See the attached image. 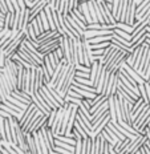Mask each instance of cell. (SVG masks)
I'll list each match as a JSON object with an SVG mask.
<instances>
[{"instance_id":"ac0fdd59","label":"cell","mask_w":150,"mask_h":154,"mask_svg":"<svg viewBox=\"0 0 150 154\" xmlns=\"http://www.w3.org/2000/svg\"><path fill=\"white\" fill-rule=\"evenodd\" d=\"M47 56L49 57V60H51V64H52V65H53V68H56V66L59 65L60 63H61V60H60V57L57 56V53H56V49L53 51V52L48 53Z\"/></svg>"},{"instance_id":"484cf974","label":"cell","mask_w":150,"mask_h":154,"mask_svg":"<svg viewBox=\"0 0 150 154\" xmlns=\"http://www.w3.org/2000/svg\"><path fill=\"white\" fill-rule=\"evenodd\" d=\"M76 76H77V77H85V79H89V76H90V72H84V70H76Z\"/></svg>"},{"instance_id":"44dd1931","label":"cell","mask_w":150,"mask_h":154,"mask_svg":"<svg viewBox=\"0 0 150 154\" xmlns=\"http://www.w3.org/2000/svg\"><path fill=\"white\" fill-rule=\"evenodd\" d=\"M82 140L84 138H76V143H75L76 154H82Z\"/></svg>"},{"instance_id":"f1b7e54d","label":"cell","mask_w":150,"mask_h":154,"mask_svg":"<svg viewBox=\"0 0 150 154\" xmlns=\"http://www.w3.org/2000/svg\"><path fill=\"white\" fill-rule=\"evenodd\" d=\"M31 2H32V0H25V4H27V7L31 4Z\"/></svg>"},{"instance_id":"d6986e66","label":"cell","mask_w":150,"mask_h":154,"mask_svg":"<svg viewBox=\"0 0 150 154\" xmlns=\"http://www.w3.org/2000/svg\"><path fill=\"white\" fill-rule=\"evenodd\" d=\"M116 27L120 28V29H122V31H125V32H127V33H132L133 29H134V27H133V25H130L127 23H122V21H117Z\"/></svg>"},{"instance_id":"7c38bea8","label":"cell","mask_w":150,"mask_h":154,"mask_svg":"<svg viewBox=\"0 0 150 154\" xmlns=\"http://www.w3.org/2000/svg\"><path fill=\"white\" fill-rule=\"evenodd\" d=\"M114 105H116V113H117V122L118 121H124V116H122V109H121V98L120 94L116 93L114 94Z\"/></svg>"},{"instance_id":"e0dca14e","label":"cell","mask_w":150,"mask_h":154,"mask_svg":"<svg viewBox=\"0 0 150 154\" xmlns=\"http://www.w3.org/2000/svg\"><path fill=\"white\" fill-rule=\"evenodd\" d=\"M14 17H15V12H7L5 14V17H4V27L5 28H9L11 29L12 25H14Z\"/></svg>"},{"instance_id":"cb8c5ba5","label":"cell","mask_w":150,"mask_h":154,"mask_svg":"<svg viewBox=\"0 0 150 154\" xmlns=\"http://www.w3.org/2000/svg\"><path fill=\"white\" fill-rule=\"evenodd\" d=\"M55 153H64V154H72V152H69L68 149L65 147H61V146H55Z\"/></svg>"},{"instance_id":"603a6c76","label":"cell","mask_w":150,"mask_h":154,"mask_svg":"<svg viewBox=\"0 0 150 154\" xmlns=\"http://www.w3.org/2000/svg\"><path fill=\"white\" fill-rule=\"evenodd\" d=\"M0 11H2L4 15L7 14V12H9L8 5H7V3H5V0H0Z\"/></svg>"},{"instance_id":"4316f807","label":"cell","mask_w":150,"mask_h":154,"mask_svg":"<svg viewBox=\"0 0 150 154\" xmlns=\"http://www.w3.org/2000/svg\"><path fill=\"white\" fill-rule=\"evenodd\" d=\"M9 31V28H5V27H3V29L0 31V40H2L3 37L5 36V35H7V32Z\"/></svg>"},{"instance_id":"277c9868","label":"cell","mask_w":150,"mask_h":154,"mask_svg":"<svg viewBox=\"0 0 150 154\" xmlns=\"http://www.w3.org/2000/svg\"><path fill=\"white\" fill-rule=\"evenodd\" d=\"M146 140H148L146 134H139V136H137L134 140H132L129 142V145L125 147V150L122 152V154H137L138 149L145 143Z\"/></svg>"},{"instance_id":"f546056e","label":"cell","mask_w":150,"mask_h":154,"mask_svg":"<svg viewBox=\"0 0 150 154\" xmlns=\"http://www.w3.org/2000/svg\"><path fill=\"white\" fill-rule=\"evenodd\" d=\"M146 43H148L149 45H150V38H148V37H146Z\"/></svg>"},{"instance_id":"ba28073f","label":"cell","mask_w":150,"mask_h":154,"mask_svg":"<svg viewBox=\"0 0 150 154\" xmlns=\"http://www.w3.org/2000/svg\"><path fill=\"white\" fill-rule=\"evenodd\" d=\"M104 143H105V138L101 134H98L96 138H93L92 154H104Z\"/></svg>"},{"instance_id":"2e32d148","label":"cell","mask_w":150,"mask_h":154,"mask_svg":"<svg viewBox=\"0 0 150 154\" xmlns=\"http://www.w3.org/2000/svg\"><path fill=\"white\" fill-rule=\"evenodd\" d=\"M94 8H96V16H97L98 23L104 24L105 23V19H104V15H103V11H101V7H100L98 0H94Z\"/></svg>"},{"instance_id":"52a82bcc","label":"cell","mask_w":150,"mask_h":154,"mask_svg":"<svg viewBox=\"0 0 150 154\" xmlns=\"http://www.w3.org/2000/svg\"><path fill=\"white\" fill-rule=\"evenodd\" d=\"M69 68H71V64H65V65L63 66V69H61V72H60L59 77H57V80H56V88H55L57 92L61 91V88H63V85H64V81H65V79H66V75H68V72H69Z\"/></svg>"},{"instance_id":"6da1fadb","label":"cell","mask_w":150,"mask_h":154,"mask_svg":"<svg viewBox=\"0 0 150 154\" xmlns=\"http://www.w3.org/2000/svg\"><path fill=\"white\" fill-rule=\"evenodd\" d=\"M120 84V75L118 72H110L109 77L106 79L103 89V94H105L106 97H110V96L116 94L117 93V88H118Z\"/></svg>"},{"instance_id":"8fae6325","label":"cell","mask_w":150,"mask_h":154,"mask_svg":"<svg viewBox=\"0 0 150 154\" xmlns=\"http://www.w3.org/2000/svg\"><path fill=\"white\" fill-rule=\"evenodd\" d=\"M109 116H110L112 122L117 124V113H116V105H114V94L109 97Z\"/></svg>"},{"instance_id":"d6a6232c","label":"cell","mask_w":150,"mask_h":154,"mask_svg":"<svg viewBox=\"0 0 150 154\" xmlns=\"http://www.w3.org/2000/svg\"><path fill=\"white\" fill-rule=\"evenodd\" d=\"M3 75V73H2V68H0V76H2Z\"/></svg>"},{"instance_id":"3957f363","label":"cell","mask_w":150,"mask_h":154,"mask_svg":"<svg viewBox=\"0 0 150 154\" xmlns=\"http://www.w3.org/2000/svg\"><path fill=\"white\" fill-rule=\"evenodd\" d=\"M39 92H40V94H41V97L44 98V101L47 102L48 105H49L52 109H59V108H61L63 105L60 104L59 101L55 98V96H53V93L51 92V89L48 88L47 85H43L41 88L39 89Z\"/></svg>"},{"instance_id":"7402d4cb","label":"cell","mask_w":150,"mask_h":154,"mask_svg":"<svg viewBox=\"0 0 150 154\" xmlns=\"http://www.w3.org/2000/svg\"><path fill=\"white\" fill-rule=\"evenodd\" d=\"M60 2H61V0H48V5L52 9H57L60 7Z\"/></svg>"},{"instance_id":"5bb4252c","label":"cell","mask_w":150,"mask_h":154,"mask_svg":"<svg viewBox=\"0 0 150 154\" xmlns=\"http://www.w3.org/2000/svg\"><path fill=\"white\" fill-rule=\"evenodd\" d=\"M25 137H27V143H28V147H29V150H31V154H37V149H36V143H35L33 134L25 131Z\"/></svg>"},{"instance_id":"5b68a950","label":"cell","mask_w":150,"mask_h":154,"mask_svg":"<svg viewBox=\"0 0 150 154\" xmlns=\"http://www.w3.org/2000/svg\"><path fill=\"white\" fill-rule=\"evenodd\" d=\"M61 37V36H60ZM60 37H57L55 38L53 41H51V43H48V44H44V45H40L37 49L40 51L41 53L44 54V56H47L48 53H51V52H53L55 49H57V48L60 47Z\"/></svg>"},{"instance_id":"9c48e42d","label":"cell","mask_w":150,"mask_h":154,"mask_svg":"<svg viewBox=\"0 0 150 154\" xmlns=\"http://www.w3.org/2000/svg\"><path fill=\"white\" fill-rule=\"evenodd\" d=\"M78 9L82 12V15L85 16V19H87V23H88V24L93 23V20H92V16H90V11H89V4H88L87 2H80Z\"/></svg>"},{"instance_id":"d4e9b609","label":"cell","mask_w":150,"mask_h":154,"mask_svg":"<svg viewBox=\"0 0 150 154\" xmlns=\"http://www.w3.org/2000/svg\"><path fill=\"white\" fill-rule=\"evenodd\" d=\"M5 100H7V93H5L4 88L2 86V84H0V102H4Z\"/></svg>"},{"instance_id":"1f68e13d","label":"cell","mask_w":150,"mask_h":154,"mask_svg":"<svg viewBox=\"0 0 150 154\" xmlns=\"http://www.w3.org/2000/svg\"><path fill=\"white\" fill-rule=\"evenodd\" d=\"M104 2H108V3H112V2H113V0H104Z\"/></svg>"},{"instance_id":"9a60e30c","label":"cell","mask_w":150,"mask_h":154,"mask_svg":"<svg viewBox=\"0 0 150 154\" xmlns=\"http://www.w3.org/2000/svg\"><path fill=\"white\" fill-rule=\"evenodd\" d=\"M112 35H103V36H94L88 38L90 44H97V43H103V41H110Z\"/></svg>"},{"instance_id":"4dcf8cb0","label":"cell","mask_w":150,"mask_h":154,"mask_svg":"<svg viewBox=\"0 0 150 154\" xmlns=\"http://www.w3.org/2000/svg\"><path fill=\"white\" fill-rule=\"evenodd\" d=\"M80 2H87L88 3V2H92V0H80Z\"/></svg>"},{"instance_id":"8992f818","label":"cell","mask_w":150,"mask_h":154,"mask_svg":"<svg viewBox=\"0 0 150 154\" xmlns=\"http://www.w3.org/2000/svg\"><path fill=\"white\" fill-rule=\"evenodd\" d=\"M43 85H45V77H44L43 68L40 65L35 69V92L39 91Z\"/></svg>"},{"instance_id":"4fadbf2b","label":"cell","mask_w":150,"mask_h":154,"mask_svg":"<svg viewBox=\"0 0 150 154\" xmlns=\"http://www.w3.org/2000/svg\"><path fill=\"white\" fill-rule=\"evenodd\" d=\"M17 54H19V56H20V57H21V59H24L25 61H28L29 64H32V65H33L35 68H37V66H40L39 64H37L36 61H35V60L32 59V57H31V56H29V54H28L27 52H25L24 49H21L20 47H19V49H17Z\"/></svg>"},{"instance_id":"7a4b0ae2","label":"cell","mask_w":150,"mask_h":154,"mask_svg":"<svg viewBox=\"0 0 150 154\" xmlns=\"http://www.w3.org/2000/svg\"><path fill=\"white\" fill-rule=\"evenodd\" d=\"M76 70H77L76 65L75 64H71V68H69V72H68V75H66V79H65V81H64L61 91H59V94L63 98H65V96L68 94L69 91H71L73 81H75V79H76Z\"/></svg>"},{"instance_id":"ffe728a7","label":"cell","mask_w":150,"mask_h":154,"mask_svg":"<svg viewBox=\"0 0 150 154\" xmlns=\"http://www.w3.org/2000/svg\"><path fill=\"white\" fill-rule=\"evenodd\" d=\"M56 114H57V109H52V110L49 112V114H48V121H47L48 128H52L53 121H55V118H56Z\"/></svg>"},{"instance_id":"83f0119b","label":"cell","mask_w":150,"mask_h":154,"mask_svg":"<svg viewBox=\"0 0 150 154\" xmlns=\"http://www.w3.org/2000/svg\"><path fill=\"white\" fill-rule=\"evenodd\" d=\"M19 2V5H20V8H25L27 7V4H25V0H17Z\"/></svg>"},{"instance_id":"30bf717a","label":"cell","mask_w":150,"mask_h":154,"mask_svg":"<svg viewBox=\"0 0 150 154\" xmlns=\"http://www.w3.org/2000/svg\"><path fill=\"white\" fill-rule=\"evenodd\" d=\"M92 149H93V138L88 136L82 140V154H92Z\"/></svg>"}]
</instances>
